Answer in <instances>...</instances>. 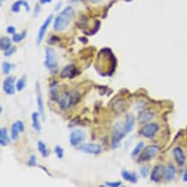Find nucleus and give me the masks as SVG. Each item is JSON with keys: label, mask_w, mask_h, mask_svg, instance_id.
<instances>
[{"label": "nucleus", "mask_w": 187, "mask_h": 187, "mask_svg": "<svg viewBox=\"0 0 187 187\" xmlns=\"http://www.w3.org/2000/svg\"><path fill=\"white\" fill-rule=\"evenodd\" d=\"M74 10L72 6L66 7L58 15L54 22V29L55 31H62L70 24L74 16Z\"/></svg>", "instance_id": "1"}, {"label": "nucleus", "mask_w": 187, "mask_h": 187, "mask_svg": "<svg viewBox=\"0 0 187 187\" xmlns=\"http://www.w3.org/2000/svg\"><path fill=\"white\" fill-rule=\"evenodd\" d=\"M79 96L78 92H70L66 91L61 96V98H59V105L60 108L62 111H66L69 108H71V106L75 105L76 103L79 101Z\"/></svg>", "instance_id": "2"}, {"label": "nucleus", "mask_w": 187, "mask_h": 187, "mask_svg": "<svg viewBox=\"0 0 187 187\" xmlns=\"http://www.w3.org/2000/svg\"><path fill=\"white\" fill-rule=\"evenodd\" d=\"M125 130H124V125H122L121 122L116 123L112 132L111 137V148L116 149L120 146L121 140L125 136Z\"/></svg>", "instance_id": "3"}, {"label": "nucleus", "mask_w": 187, "mask_h": 187, "mask_svg": "<svg viewBox=\"0 0 187 187\" xmlns=\"http://www.w3.org/2000/svg\"><path fill=\"white\" fill-rule=\"evenodd\" d=\"M44 65L47 67L50 72L54 73L57 71V60H56V54L53 48L47 47L46 48V54H45V61Z\"/></svg>", "instance_id": "4"}, {"label": "nucleus", "mask_w": 187, "mask_h": 187, "mask_svg": "<svg viewBox=\"0 0 187 187\" xmlns=\"http://www.w3.org/2000/svg\"><path fill=\"white\" fill-rule=\"evenodd\" d=\"M159 148L155 145H151L148 146L147 148L142 150L140 154V157L138 159V160L140 162H145L150 160L153 158H155L156 155L158 154Z\"/></svg>", "instance_id": "5"}, {"label": "nucleus", "mask_w": 187, "mask_h": 187, "mask_svg": "<svg viewBox=\"0 0 187 187\" xmlns=\"http://www.w3.org/2000/svg\"><path fill=\"white\" fill-rule=\"evenodd\" d=\"M85 139H86V133L82 130H79V129L72 130L69 135L70 144L73 147L80 145L85 140Z\"/></svg>", "instance_id": "6"}, {"label": "nucleus", "mask_w": 187, "mask_h": 187, "mask_svg": "<svg viewBox=\"0 0 187 187\" xmlns=\"http://www.w3.org/2000/svg\"><path fill=\"white\" fill-rule=\"evenodd\" d=\"M159 129H160V127L157 123L150 122L141 129L140 134L146 138H153L159 131Z\"/></svg>", "instance_id": "7"}, {"label": "nucleus", "mask_w": 187, "mask_h": 187, "mask_svg": "<svg viewBox=\"0 0 187 187\" xmlns=\"http://www.w3.org/2000/svg\"><path fill=\"white\" fill-rule=\"evenodd\" d=\"M165 168L164 167V165H157L154 167V169L152 170L151 176L150 179L153 182L155 183H159L160 182L163 178L165 177Z\"/></svg>", "instance_id": "8"}, {"label": "nucleus", "mask_w": 187, "mask_h": 187, "mask_svg": "<svg viewBox=\"0 0 187 187\" xmlns=\"http://www.w3.org/2000/svg\"><path fill=\"white\" fill-rule=\"evenodd\" d=\"M79 150H81L86 154L97 155L101 153L100 145L97 143H84L79 147Z\"/></svg>", "instance_id": "9"}, {"label": "nucleus", "mask_w": 187, "mask_h": 187, "mask_svg": "<svg viewBox=\"0 0 187 187\" xmlns=\"http://www.w3.org/2000/svg\"><path fill=\"white\" fill-rule=\"evenodd\" d=\"M36 102H37V106H38V111H39L40 115L42 116V119H45V108H44V102L43 97L42 95L41 91V87L38 81L36 83Z\"/></svg>", "instance_id": "10"}, {"label": "nucleus", "mask_w": 187, "mask_h": 187, "mask_svg": "<svg viewBox=\"0 0 187 187\" xmlns=\"http://www.w3.org/2000/svg\"><path fill=\"white\" fill-rule=\"evenodd\" d=\"M15 81H16V78L14 76H9L8 78L4 79L3 83V90L7 95H13L15 91H17Z\"/></svg>", "instance_id": "11"}, {"label": "nucleus", "mask_w": 187, "mask_h": 187, "mask_svg": "<svg viewBox=\"0 0 187 187\" xmlns=\"http://www.w3.org/2000/svg\"><path fill=\"white\" fill-rule=\"evenodd\" d=\"M53 14L49 15L47 18H46V20L44 21L43 24L41 26V28L39 29V32H38V36H37V44H40L42 42V40L44 38V36H45V34H46V31H47V28H48V26L52 22V20H53Z\"/></svg>", "instance_id": "12"}, {"label": "nucleus", "mask_w": 187, "mask_h": 187, "mask_svg": "<svg viewBox=\"0 0 187 187\" xmlns=\"http://www.w3.org/2000/svg\"><path fill=\"white\" fill-rule=\"evenodd\" d=\"M78 73H79V72L74 66L69 65L62 69V71L61 72V77L62 79H66V78L72 79L76 75H78Z\"/></svg>", "instance_id": "13"}, {"label": "nucleus", "mask_w": 187, "mask_h": 187, "mask_svg": "<svg viewBox=\"0 0 187 187\" xmlns=\"http://www.w3.org/2000/svg\"><path fill=\"white\" fill-rule=\"evenodd\" d=\"M173 155L174 157L175 161L177 162V164L179 165H184L185 164V155L184 154L183 150L180 148V147H177L173 150Z\"/></svg>", "instance_id": "14"}, {"label": "nucleus", "mask_w": 187, "mask_h": 187, "mask_svg": "<svg viewBox=\"0 0 187 187\" xmlns=\"http://www.w3.org/2000/svg\"><path fill=\"white\" fill-rule=\"evenodd\" d=\"M135 123V116L132 114H128L126 116V120H125V123H124V130L126 133H130L133 130Z\"/></svg>", "instance_id": "15"}, {"label": "nucleus", "mask_w": 187, "mask_h": 187, "mask_svg": "<svg viewBox=\"0 0 187 187\" xmlns=\"http://www.w3.org/2000/svg\"><path fill=\"white\" fill-rule=\"evenodd\" d=\"M175 174H176V168L175 166L172 164L166 166L165 168V179L167 182H170L173 180V179L175 178Z\"/></svg>", "instance_id": "16"}, {"label": "nucleus", "mask_w": 187, "mask_h": 187, "mask_svg": "<svg viewBox=\"0 0 187 187\" xmlns=\"http://www.w3.org/2000/svg\"><path fill=\"white\" fill-rule=\"evenodd\" d=\"M22 5H23L26 8V11H29V10H30L29 4H28L27 1H24V0H17V1H16L13 4V5H12V7H11V11L15 12V13H17V12L20 11V7Z\"/></svg>", "instance_id": "17"}, {"label": "nucleus", "mask_w": 187, "mask_h": 187, "mask_svg": "<svg viewBox=\"0 0 187 187\" xmlns=\"http://www.w3.org/2000/svg\"><path fill=\"white\" fill-rule=\"evenodd\" d=\"M122 177L123 178V180H125L128 182L132 184H135L137 182V176L135 173H130L129 171L126 170H122Z\"/></svg>", "instance_id": "18"}, {"label": "nucleus", "mask_w": 187, "mask_h": 187, "mask_svg": "<svg viewBox=\"0 0 187 187\" xmlns=\"http://www.w3.org/2000/svg\"><path fill=\"white\" fill-rule=\"evenodd\" d=\"M153 118H154V114L148 111H141L138 116V120L140 123H146V122H150Z\"/></svg>", "instance_id": "19"}, {"label": "nucleus", "mask_w": 187, "mask_h": 187, "mask_svg": "<svg viewBox=\"0 0 187 187\" xmlns=\"http://www.w3.org/2000/svg\"><path fill=\"white\" fill-rule=\"evenodd\" d=\"M9 142H10V139L8 135V130L5 127H4L0 130V144L1 146L4 147V146H7Z\"/></svg>", "instance_id": "20"}, {"label": "nucleus", "mask_w": 187, "mask_h": 187, "mask_svg": "<svg viewBox=\"0 0 187 187\" xmlns=\"http://www.w3.org/2000/svg\"><path fill=\"white\" fill-rule=\"evenodd\" d=\"M32 118V126L35 129L36 131L40 132L42 128H41V123H40V113L38 112H33L31 115Z\"/></svg>", "instance_id": "21"}, {"label": "nucleus", "mask_w": 187, "mask_h": 187, "mask_svg": "<svg viewBox=\"0 0 187 187\" xmlns=\"http://www.w3.org/2000/svg\"><path fill=\"white\" fill-rule=\"evenodd\" d=\"M37 148H38V151L40 152V154L42 155V157L46 158V157H47V156H48L49 153H48V150H47L46 144L44 143L43 141L39 140V141H38V143H37Z\"/></svg>", "instance_id": "22"}, {"label": "nucleus", "mask_w": 187, "mask_h": 187, "mask_svg": "<svg viewBox=\"0 0 187 187\" xmlns=\"http://www.w3.org/2000/svg\"><path fill=\"white\" fill-rule=\"evenodd\" d=\"M50 97L51 99L54 101L59 100V94H58V84L56 82L53 83L50 86Z\"/></svg>", "instance_id": "23"}, {"label": "nucleus", "mask_w": 187, "mask_h": 187, "mask_svg": "<svg viewBox=\"0 0 187 187\" xmlns=\"http://www.w3.org/2000/svg\"><path fill=\"white\" fill-rule=\"evenodd\" d=\"M11 47V41L7 36H4L0 39V47L2 50H7Z\"/></svg>", "instance_id": "24"}, {"label": "nucleus", "mask_w": 187, "mask_h": 187, "mask_svg": "<svg viewBox=\"0 0 187 187\" xmlns=\"http://www.w3.org/2000/svg\"><path fill=\"white\" fill-rule=\"evenodd\" d=\"M26 86V76H22L16 84V89L17 91H22Z\"/></svg>", "instance_id": "25"}, {"label": "nucleus", "mask_w": 187, "mask_h": 187, "mask_svg": "<svg viewBox=\"0 0 187 187\" xmlns=\"http://www.w3.org/2000/svg\"><path fill=\"white\" fill-rule=\"evenodd\" d=\"M20 133V130L17 126L16 122H14L12 125H11V139L13 140H17L18 139V135Z\"/></svg>", "instance_id": "26"}, {"label": "nucleus", "mask_w": 187, "mask_h": 187, "mask_svg": "<svg viewBox=\"0 0 187 187\" xmlns=\"http://www.w3.org/2000/svg\"><path fill=\"white\" fill-rule=\"evenodd\" d=\"M144 146H145V144H144L143 141H140V142L135 147V148H134V150L132 151V153H131V156H132V157L137 156V155L140 154V152L143 150Z\"/></svg>", "instance_id": "27"}, {"label": "nucleus", "mask_w": 187, "mask_h": 187, "mask_svg": "<svg viewBox=\"0 0 187 187\" xmlns=\"http://www.w3.org/2000/svg\"><path fill=\"white\" fill-rule=\"evenodd\" d=\"M126 109V104L123 100H119L114 105V110L116 112H122Z\"/></svg>", "instance_id": "28"}, {"label": "nucleus", "mask_w": 187, "mask_h": 187, "mask_svg": "<svg viewBox=\"0 0 187 187\" xmlns=\"http://www.w3.org/2000/svg\"><path fill=\"white\" fill-rule=\"evenodd\" d=\"M26 36V31H22V33H19V34H14V36L12 37V41L14 42H21L22 40L25 38Z\"/></svg>", "instance_id": "29"}, {"label": "nucleus", "mask_w": 187, "mask_h": 187, "mask_svg": "<svg viewBox=\"0 0 187 187\" xmlns=\"http://www.w3.org/2000/svg\"><path fill=\"white\" fill-rule=\"evenodd\" d=\"M2 68H3V73L5 74V75H8L10 72H11V68H12V66H11V63H9L7 61H5L3 63V66H2Z\"/></svg>", "instance_id": "30"}, {"label": "nucleus", "mask_w": 187, "mask_h": 187, "mask_svg": "<svg viewBox=\"0 0 187 187\" xmlns=\"http://www.w3.org/2000/svg\"><path fill=\"white\" fill-rule=\"evenodd\" d=\"M54 152H55V154L57 155L58 159L63 158V156H64V150H63V148H61L60 145H57V146L55 147Z\"/></svg>", "instance_id": "31"}, {"label": "nucleus", "mask_w": 187, "mask_h": 187, "mask_svg": "<svg viewBox=\"0 0 187 187\" xmlns=\"http://www.w3.org/2000/svg\"><path fill=\"white\" fill-rule=\"evenodd\" d=\"M36 165H37V163H36V156L35 155H30L29 160H28V165L30 166V167H34Z\"/></svg>", "instance_id": "32"}, {"label": "nucleus", "mask_w": 187, "mask_h": 187, "mask_svg": "<svg viewBox=\"0 0 187 187\" xmlns=\"http://www.w3.org/2000/svg\"><path fill=\"white\" fill-rule=\"evenodd\" d=\"M16 124H17V126L20 130V132H23L24 130H25V125H24V123L22 122V121H20V120H17V121H16Z\"/></svg>", "instance_id": "33"}, {"label": "nucleus", "mask_w": 187, "mask_h": 187, "mask_svg": "<svg viewBox=\"0 0 187 187\" xmlns=\"http://www.w3.org/2000/svg\"><path fill=\"white\" fill-rule=\"evenodd\" d=\"M17 50V48L15 47H11L10 48H8L7 50L4 51V56H11V54H13Z\"/></svg>", "instance_id": "34"}, {"label": "nucleus", "mask_w": 187, "mask_h": 187, "mask_svg": "<svg viewBox=\"0 0 187 187\" xmlns=\"http://www.w3.org/2000/svg\"><path fill=\"white\" fill-rule=\"evenodd\" d=\"M148 173H149V170H148V166H142L141 168H140V174H141V176L144 177V178H146V177L148 176Z\"/></svg>", "instance_id": "35"}, {"label": "nucleus", "mask_w": 187, "mask_h": 187, "mask_svg": "<svg viewBox=\"0 0 187 187\" xmlns=\"http://www.w3.org/2000/svg\"><path fill=\"white\" fill-rule=\"evenodd\" d=\"M105 185L111 187H118L122 185V183L119 182V181H117V182H106Z\"/></svg>", "instance_id": "36"}, {"label": "nucleus", "mask_w": 187, "mask_h": 187, "mask_svg": "<svg viewBox=\"0 0 187 187\" xmlns=\"http://www.w3.org/2000/svg\"><path fill=\"white\" fill-rule=\"evenodd\" d=\"M6 31H7L8 34H12V35H14L15 33H16V28L13 27V26H9L6 29Z\"/></svg>", "instance_id": "37"}, {"label": "nucleus", "mask_w": 187, "mask_h": 187, "mask_svg": "<svg viewBox=\"0 0 187 187\" xmlns=\"http://www.w3.org/2000/svg\"><path fill=\"white\" fill-rule=\"evenodd\" d=\"M52 2V0H40V3L42 4H49Z\"/></svg>", "instance_id": "38"}, {"label": "nucleus", "mask_w": 187, "mask_h": 187, "mask_svg": "<svg viewBox=\"0 0 187 187\" xmlns=\"http://www.w3.org/2000/svg\"><path fill=\"white\" fill-rule=\"evenodd\" d=\"M183 181L184 182H187V171H185V172L184 173Z\"/></svg>", "instance_id": "39"}, {"label": "nucleus", "mask_w": 187, "mask_h": 187, "mask_svg": "<svg viewBox=\"0 0 187 187\" xmlns=\"http://www.w3.org/2000/svg\"><path fill=\"white\" fill-rule=\"evenodd\" d=\"M39 167H41V168H42V169H43L44 172H46V173H47V175H48V176H51V174L49 173H48V172H47V168H46V167H44V166H42V165H39Z\"/></svg>", "instance_id": "40"}, {"label": "nucleus", "mask_w": 187, "mask_h": 187, "mask_svg": "<svg viewBox=\"0 0 187 187\" xmlns=\"http://www.w3.org/2000/svg\"><path fill=\"white\" fill-rule=\"evenodd\" d=\"M88 1H90L92 4H97V3H100L102 0H88Z\"/></svg>", "instance_id": "41"}, {"label": "nucleus", "mask_w": 187, "mask_h": 187, "mask_svg": "<svg viewBox=\"0 0 187 187\" xmlns=\"http://www.w3.org/2000/svg\"><path fill=\"white\" fill-rule=\"evenodd\" d=\"M38 11H40V7H39V6H38V4H36V10H35V12H36V13H37Z\"/></svg>", "instance_id": "42"}, {"label": "nucleus", "mask_w": 187, "mask_h": 187, "mask_svg": "<svg viewBox=\"0 0 187 187\" xmlns=\"http://www.w3.org/2000/svg\"><path fill=\"white\" fill-rule=\"evenodd\" d=\"M61 2H59V3L57 4V5H56V7H55V10L57 11L58 9H59V7H61Z\"/></svg>", "instance_id": "43"}, {"label": "nucleus", "mask_w": 187, "mask_h": 187, "mask_svg": "<svg viewBox=\"0 0 187 187\" xmlns=\"http://www.w3.org/2000/svg\"><path fill=\"white\" fill-rule=\"evenodd\" d=\"M0 111H1V114L3 113V107H2V105L0 106Z\"/></svg>", "instance_id": "44"}, {"label": "nucleus", "mask_w": 187, "mask_h": 187, "mask_svg": "<svg viewBox=\"0 0 187 187\" xmlns=\"http://www.w3.org/2000/svg\"><path fill=\"white\" fill-rule=\"evenodd\" d=\"M4 0H1V3H4Z\"/></svg>", "instance_id": "45"}]
</instances>
